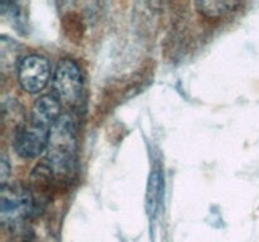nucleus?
<instances>
[{"mask_svg": "<svg viewBox=\"0 0 259 242\" xmlns=\"http://www.w3.org/2000/svg\"><path fill=\"white\" fill-rule=\"evenodd\" d=\"M82 72L72 59H62L56 68L53 77V90L56 97L68 105H76L82 96Z\"/></svg>", "mask_w": 259, "mask_h": 242, "instance_id": "obj_5", "label": "nucleus"}, {"mask_svg": "<svg viewBox=\"0 0 259 242\" xmlns=\"http://www.w3.org/2000/svg\"><path fill=\"white\" fill-rule=\"evenodd\" d=\"M51 76L48 60L42 55H28L19 65L18 78L28 93H38L47 86Z\"/></svg>", "mask_w": 259, "mask_h": 242, "instance_id": "obj_6", "label": "nucleus"}, {"mask_svg": "<svg viewBox=\"0 0 259 242\" xmlns=\"http://www.w3.org/2000/svg\"><path fill=\"white\" fill-rule=\"evenodd\" d=\"M162 196H163V178H162L161 170L154 168L149 174L146 193V209L151 222L156 219L159 206H161Z\"/></svg>", "mask_w": 259, "mask_h": 242, "instance_id": "obj_7", "label": "nucleus"}, {"mask_svg": "<svg viewBox=\"0 0 259 242\" xmlns=\"http://www.w3.org/2000/svg\"><path fill=\"white\" fill-rule=\"evenodd\" d=\"M47 163L57 178L68 187L76 170V128L70 115H61L52 126L47 145Z\"/></svg>", "mask_w": 259, "mask_h": 242, "instance_id": "obj_2", "label": "nucleus"}, {"mask_svg": "<svg viewBox=\"0 0 259 242\" xmlns=\"http://www.w3.org/2000/svg\"><path fill=\"white\" fill-rule=\"evenodd\" d=\"M35 203L29 187L19 183L8 184L2 188L0 218L4 226L24 223L35 216Z\"/></svg>", "mask_w": 259, "mask_h": 242, "instance_id": "obj_3", "label": "nucleus"}, {"mask_svg": "<svg viewBox=\"0 0 259 242\" xmlns=\"http://www.w3.org/2000/svg\"><path fill=\"white\" fill-rule=\"evenodd\" d=\"M9 242H35V232L27 222L8 227Z\"/></svg>", "mask_w": 259, "mask_h": 242, "instance_id": "obj_11", "label": "nucleus"}, {"mask_svg": "<svg viewBox=\"0 0 259 242\" xmlns=\"http://www.w3.org/2000/svg\"><path fill=\"white\" fill-rule=\"evenodd\" d=\"M10 174V165L8 164V159L5 158V155L2 156V165H0V179H2V184L5 186V182L7 178Z\"/></svg>", "mask_w": 259, "mask_h": 242, "instance_id": "obj_12", "label": "nucleus"}, {"mask_svg": "<svg viewBox=\"0 0 259 242\" xmlns=\"http://www.w3.org/2000/svg\"><path fill=\"white\" fill-rule=\"evenodd\" d=\"M62 33L68 42L80 44L86 33V24L82 14L76 10H68L61 18Z\"/></svg>", "mask_w": 259, "mask_h": 242, "instance_id": "obj_8", "label": "nucleus"}, {"mask_svg": "<svg viewBox=\"0 0 259 242\" xmlns=\"http://www.w3.org/2000/svg\"><path fill=\"white\" fill-rule=\"evenodd\" d=\"M60 100L45 95L33 106L30 120L25 121L13 135V146L18 155L32 159L47 149L52 126L60 117Z\"/></svg>", "mask_w": 259, "mask_h": 242, "instance_id": "obj_1", "label": "nucleus"}, {"mask_svg": "<svg viewBox=\"0 0 259 242\" xmlns=\"http://www.w3.org/2000/svg\"><path fill=\"white\" fill-rule=\"evenodd\" d=\"M23 118V108L15 101L9 100L3 105V133H5L8 128L13 130V135L15 131L24 124Z\"/></svg>", "mask_w": 259, "mask_h": 242, "instance_id": "obj_10", "label": "nucleus"}, {"mask_svg": "<svg viewBox=\"0 0 259 242\" xmlns=\"http://www.w3.org/2000/svg\"><path fill=\"white\" fill-rule=\"evenodd\" d=\"M197 12L209 20H219L242 7L239 2H196Z\"/></svg>", "mask_w": 259, "mask_h": 242, "instance_id": "obj_9", "label": "nucleus"}, {"mask_svg": "<svg viewBox=\"0 0 259 242\" xmlns=\"http://www.w3.org/2000/svg\"><path fill=\"white\" fill-rule=\"evenodd\" d=\"M29 189L33 194L35 203V213L39 214L40 211L46 208L53 197L60 193L61 189L66 191L68 188L57 178L52 166L47 160L37 164L30 173Z\"/></svg>", "mask_w": 259, "mask_h": 242, "instance_id": "obj_4", "label": "nucleus"}]
</instances>
